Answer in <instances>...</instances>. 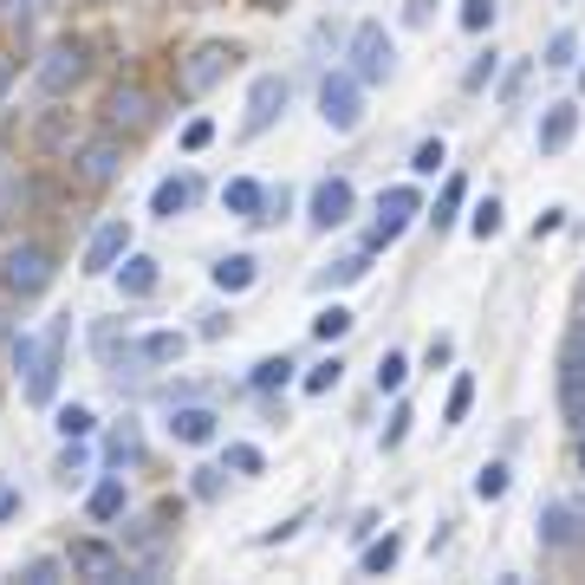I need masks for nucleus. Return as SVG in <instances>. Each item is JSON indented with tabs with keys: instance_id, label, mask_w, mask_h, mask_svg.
Wrapping results in <instances>:
<instances>
[{
	"instance_id": "f257e3e1",
	"label": "nucleus",
	"mask_w": 585,
	"mask_h": 585,
	"mask_svg": "<svg viewBox=\"0 0 585 585\" xmlns=\"http://www.w3.org/2000/svg\"><path fill=\"white\" fill-rule=\"evenodd\" d=\"M66 332H73V319H53L46 332H20V339H13V371H20L26 404H53V390H59V352H66Z\"/></svg>"
},
{
	"instance_id": "f03ea898",
	"label": "nucleus",
	"mask_w": 585,
	"mask_h": 585,
	"mask_svg": "<svg viewBox=\"0 0 585 585\" xmlns=\"http://www.w3.org/2000/svg\"><path fill=\"white\" fill-rule=\"evenodd\" d=\"M0 287L13 292V299L46 292V287H53V254H46L40 241H13V247L0 254Z\"/></svg>"
},
{
	"instance_id": "7ed1b4c3",
	"label": "nucleus",
	"mask_w": 585,
	"mask_h": 585,
	"mask_svg": "<svg viewBox=\"0 0 585 585\" xmlns=\"http://www.w3.org/2000/svg\"><path fill=\"white\" fill-rule=\"evenodd\" d=\"M228 66H234V46H228V40H202V46L176 66V91H183V98H209L221 78H228Z\"/></svg>"
},
{
	"instance_id": "20e7f679",
	"label": "nucleus",
	"mask_w": 585,
	"mask_h": 585,
	"mask_svg": "<svg viewBox=\"0 0 585 585\" xmlns=\"http://www.w3.org/2000/svg\"><path fill=\"white\" fill-rule=\"evenodd\" d=\"M319 118H325V131H339V137H352L358 124H365V85L352 73H332L319 85Z\"/></svg>"
},
{
	"instance_id": "39448f33",
	"label": "nucleus",
	"mask_w": 585,
	"mask_h": 585,
	"mask_svg": "<svg viewBox=\"0 0 585 585\" xmlns=\"http://www.w3.org/2000/svg\"><path fill=\"white\" fill-rule=\"evenodd\" d=\"M417 216H423V196H417L410 183L384 189V196H377V228L365 234V254H384V247H397V234H404V228H410Z\"/></svg>"
},
{
	"instance_id": "423d86ee",
	"label": "nucleus",
	"mask_w": 585,
	"mask_h": 585,
	"mask_svg": "<svg viewBox=\"0 0 585 585\" xmlns=\"http://www.w3.org/2000/svg\"><path fill=\"white\" fill-rule=\"evenodd\" d=\"M85 73H91L85 46H78V40H59V46H46V53H40L33 85H40L46 98H66V91H78V78H85Z\"/></svg>"
},
{
	"instance_id": "0eeeda50",
	"label": "nucleus",
	"mask_w": 585,
	"mask_h": 585,
	"mask_svg": "<svg viewBox=\"0 0 585 585\" xmlns=\"http://www.w3.org/2000/svg\"><path fill=\"white\" fill-rule=\"evenodd\" d=\"M287 104H292V85H287L280 73L254 78V85H247V118H241V137H261V131H274V124L287 118Z\"/></svg>"
},
{
	"instance_id": "6e6552de",
	"label": "nucleus",
	"mask_w": 585,
	"mask_h": 585,
	"mask_svg": "<svg viewBox=\"0 0 585 585\" xmlns=\"http://www.w3.org/2000/svg\"><path fill=\"white\" fill-rule=\"evenodd\" d=\"M390 59H397L390 33H384L377 20H365V26L352 33V78H358V85H384V78H390Z\"/></svg>"
},
{
	"instance_id": "1a4fd4ad",
	"label": "nucleus",
	"mask_w": 585,
	"mask_h": 585,
	"mask_svg": "<svg viewBox=\"0 0 585 585\" xmlns=\"http://www.w3.org/2000/svg\"><path fill=\"white\" fill-rule=\"evenodd\" d=\"M352 209H358V189L345 183V176H325L312 196H306V221L319 228V234H332V228H345L352 221Z\"/></svg>"
},
{
	"instance_id": "9d476101",
	"label": "nucleus",
	"mask_w": 585,
	"mask_h": 585,
	"mask_svg": "<svg viewBox=\"0 0 585 585\" xmlns=\"http://www.w3.org/2000/svg\"><path fill=\"white\" fill-rule=\"evenodd\" d=\"M73 163H78V183H85V189H104V183H118V169H124V137L104 131V137L78 144Z\"/></svg>"
},
{
	"instance_id": "9b49d317",
	"label": "nucleus",
	"mask_w": 585,
	"mask_h": 585,
	"mask_svg": "<svg viewBox=\"0 0 585 585\" xmlns=\"http://www.w3.org/2000/svg\"><path fill=\"white\" fill-rule=\"evenodd\" d=\"M156 124V104H150L144 85H118L111 98H104V131H118V137H137Z\"/></svg>"
},
{
	"instance_id": "f8f14e48",
	"label": "nucleus",
	"mask_w": 585,
	"mask_h": 585,
	"mask_svg": "<svg viewBox=\"0 0 585 585\" xmlns=\"http://www.w3.org/2000/svg\"><path fill=\"white\" fill-rule=\"evenodd\" d=\"M124 254H131V221H124V216L98 221V228H91V241H85V274H111Z\"/></svg>"
},
{
	"instance_id": "ddd939ff",
	"label": "nucleus",
	"mask_w": 585,
	"mask_h": 585,
	"mask_svg": "<svg viewBox=\"0 0 585 585\" xmlns=\"http://www.w3.org/2000/svg\"><path fill=\"white\" fill-rule=\"evenodd\" d=\"M580 527H585V508H573V501H547V508H540V540H547L553 553L580 547Z\"/></svg>"
},
{
	"instance_id": "4468645a",
	"label": "nucleus",
	"mask_w": 585,
	"mask_h": 585,
	"mask_svg": "<svg viewBox=\"0 0 585 585\" xmlns=\"http://www.w3.org/2000/svg\"><path fill=\"white\" fill-rule=\"evenodd\" d=\"M196 176H163L156 189H150V216L156 221H176V216H189V202H196Z\"/></svg>"
},
{
	"instance_id": "2eb2a0df",
	"label": "nucleus",
	"mask_w": 585,
	"mask_h": 585,
	"mask_svg": "<svg viewBox=\"0 0 585 585\" xmlns=\"http://www.w3.org/2000/svg\"><path fill=\"white\" fill-rule=\"evenodd\" d=\"M73 573L78 580H124V553H111L104 540H78L73 547Z\"/></svg>"
},
{
	"instance_id": "dca6fc26",
	"label": "nucleus",
	"mask_w": 585,
	"mask_h": 585,
	"mask_svg": "<svg viewBox=\"0 0 585 585\" xmlns=\"http://www.w3.org/2000/svg\"><path fill=\"white\" fill-rule=\"evenodd\" d=\"M137 365H183V352H189V332H144L137 345H124Z\"/></svg>"
},
{
	"instance_id": "f3484780",
	"label": "nucleus",
	"mask_w": 585,
	"mask_h": 585,
	"mask_svg": "<svg viewBox=\"0 0 585 585\" xmlns=\"http://www.w3.org/2000/svg\"><path fill=\"white\" fill-rule=\"evenodd\" d=\"M573 137H580V104H547V118H540V150L560 156Z\"/></svg>"
},
{
	"instance_id": "a211bd4d",
	"label": "nucleus",
	"mask_w": 585,
	"mask_h": 585,
	"mask_svg": "<svg viewBox=\"0 0 585 585\" xmlns=\"http://www.w3.org/2000/svg\"><path fill=\"white\" fill-rule=\"evenodd\" d=\"M169 437H176V442H189V449L216 442V410H202V404H183V410L169 417Z\"/></svg>"
},
{
	"instance_id": "6ab92c4d",
	"label": "nucleus",
	"mask_w": 585,
	"mask_h": 585,
	"mask_svg": "<svg viewBox=\"0 0 585 585\" xmlns=\"http://www.w3.org/2000/svg\"><path fill=\"white\" fill-rule=\"evenodd\" d=\"M111 274H118V287L131 292V299H150V292H156V280H163V274H156V261H150V254H124V261H118V267H111Z\"/></svg>"
},
{
	"instance_id": "aec40b11",
	"label": "nucleus",
	"mask_w": 585,
	"mask_h": 585,
	"mask_svg": "<svg viewBox=\"0 0 585 585\" xmlns=\"http://www.w3.org/2000/svg\"><path fill=\"white\" fill-rule=\"evenodd\" d=\"M261 202H267V183H254V176H234V183L221 189V209H228V216H241V221L261 216Z\"/></svg>"
},
{
	"instance_id": "412c9836",
	"label": "nucleus",
	"mask_w": 585,
	"mask_h": 585,
	"mask_svg": "<svg viewBox=\"0 0 585 585\" xmlns=\"http://www.w3.org/2000/svg\"><path fill=\"white\" fill-rule=\"evenodd\" d=\"M254 280H261V261H254V254H221L216 261V287L221 292H247Z\"/></svg>"
},
{
	"instance_id": "4be33fe9",
	"label": "nucleus",
	"mask_w": 585,
	"mask_h": 585,
	"mask_svg": "<svg viewBox=\"0 0 585 585\" xmlns=\"http://www.w3.org/2000/svg\"><path fill=\"white\" fill-rule=\"evenodd\" d=\"M85 514H91V520H118V514H124V475H104V482L85 495Z\"/></svg>"
},
{
	"instance_id": "5701e85b",
	"label": "nucleus",
	"mask_w": 585,
	"mask_h": 585,
	"mask_svg": "<svg viewBox=\"0 0 585 585\" xmlns=\"http://www.w3.org/2000/svg\"><path fill=\"white\" fill-rule=\"evenodd\" d=\"M365 274H371V254H345V261H332V267L312 280V287L332 292V287H352V280H365Z\"/></svg>"
},
{
	"instance_id": "b1692460",
	"label": "nucleus",
	"mask_w": 585,
	"mask_h": 585,
	"mask_svg": "<svg viewBox=\"0 0 585 585\" xmlns=\"http://www.w3.org/2000/svg\"><path fill=\"white\" fill-rule=\"evenodd\" d=\"M352 325H358V312H352V306H325V312L312 319V339H319V345H339Z\"/></svg>"
},
{
	"instance_id": "393cba45",
	"label": "nucleus",
	"mask_w": 585,
	"mask_h": 585,
	"mask_svg": "<svg viewBox=\"0 0 585 585\" xmlns=\"http://www.w3.org/2000/svg\"><path fill=\"white\" fill-rule=\"evenodd\" d=\"M397 560H404V540H397V533H384V540H371L365 553H358V566H365V573H390Z\"/></svg>"
},
{
	"instance_id": "a878e982",
	"label": "nucleus",
	"mask_w": 585,
	"mask_h": 585,
	"mask_svg": "<svg viewBox=\"0 0 585 585\" xmlns=\"http://www.w3.org/2000/svg\"><path fill=\"white\" fill-rule=\"evenodd\" d=\"M247 384H254V390H287V384H292V358H287V352H280V358H261Z\"/></svg>"
},
{
	"instance_id": "bb28decb",
	"label": "nucleus",
	"mask_w": 585,
	"mask_h": 585,
	"mask_svg": "<svg viewBox=\"0 0 585 585\" xmlns=\"http://www.w3.org/2000/svg\"><path fill=\"white\" fill-rule=\"evenodd\" d=\"M508 495V462H482L475 468V501H501Z\"/></svg>"
},
{
	"instance_id": "cd10ccee",
	"label": "nucleus",
	"mask_w": 585,
	"mask_h": 585,
	"mask_svg": "<svg viewBox=\"0 0 585 585\" xmlns=\"http://www.w3.org/2000/svg\"><path fill=\"white\" fill-rule=\"evenodd\" d=\"M560 371H566V377H585V312L573 319L566 345H560Z\"/></svg>"
},
{
	"instance_id": "c85d7f7f",
	"label": "nucleus",
	"mask_w": 585,
	"mask_h": 585,
	"mask_svg": "<svg viewBox=\"0 0 585 585\" xmlns=\"http://www.w3.org/2000/svg\"><path fill=\"white\" fill-rule=\"evenodd\" d=\"M560 410H566L573 430H585V377H566L560 371Z\"/></svg>"
},
{
	"instance_id": "c756f323",
	"label": "nucleus",
	"mask_w": 585,
	"mask_h": 585,
	"mask_svg": "<svg viewBox=\"0 0 585 585\" xmlns=\"http://www.w3.org/2000/svg\"><path fill=\"white\" fill-rule=\"evenodd\" d=\"M91 430H98V417H91L85 404H66V410H59V437L66 442H91Z\"/></svg>"
},
{
	"instance_id": "7c9ffc66",
	"label": "nucleus",
	"mask_w": 585,
	"mask_h": 585,
	"mask_svg": "<svg viewBox=\"0 0 585 585\" xmlns=\"http://www.w3.org/2000/svg\"><path fill=\"white\" fill-rule=\"evenodd\" d=\"M468 404H475V377L462 371V377L449 384V404H442V423H462V417H468Z\"/></svg>"
},
{
	"instance_id": "2f4dec72",
	"label": "nucleus",
	"mask_w": 585,
	"mask_h": 585,
	"mask_svg": "<svg viewBox=\"0 0 585 585\" xmlns=\"http://www.w3.org/2000/svg\"><path fill=\"white\" fill-rule=\"evenodd\" d=\"M468 234H475V241H495V234H501V202H495V196H488V202H475Z\"/></svg>"
},
{
	"instance_id": "473e14b6",
	"label": "nucleus",
	"mask_w": 585,
	"mask_h": 585,
	"mask_svg": "<svg viewBox=\"0 0 585 585\" xmlns=\"http://www.w3.org/2000/svg\"><path fill=\"white\" fill-rule=\"evenodd\" d=\"M339 377H345L339 358H319V365L306 371V390H312V397H325V390H339Z\"/></svg>"
},
{
	"instance_id": "72a5a7b5",
	"label": "nucleus",
	"mask_w": 585,
	"mask_h": 585,
	"mask_svg": "<svg viewBox=\"0 0 585 585\" xmlns=\"http://www.w3.org/2000/svg\"><path fill=\"white\" fill-rule=\"evenodd\" d=\"M404 377H410V358L404 352H384L377 358V390H404Z\"/></svg>"
},
{
	"instance_id": "f704fd0d",
	"label": "nucleus",
	"mask_w": 585,
	"mask_h": 585,
	"mask_svg": "<svg viewBox=\"0 0 585 585\" xmlns=\"http://www.w3.org/2000/svg\"><path fill=\"white\" fill-rule=\"evenodd\" d=\"M104 455H111V462H118V468H124V462H137V455H144V437H137V430H131V423H124V430H118V437L104 442Z\"/></svg>"
},
{
	"instance_id": "c9c22d12",
	"label": "nucleus",
	"mask_w": 585,
	"mask_h": 585,
	"mask_svg": "<svg viewBox=\"0 0 585 585\" xmlns=\"http://www.w3.org/2000/svg\"><path fill=\"white\" fill-rule=\"evenodd\" d=\"M40 144L53 150V156H73V150H78V131H73V124H66V118H53V124L40 131Z\"/></svg>"
},
{
	"instance_id": "e433bc0d",
	"label": "nucleus",
	"mask_w": 585,
	"mask_h": 585,
	"mask_svg": "<svg viewBox=\"0 0 585 585\" xmlns=\"http://www.w3.org/2000/svg\"><path fill=\"white\" fill-rule=\"evenodd\" d=\"M462 202H468V189H462V176H449V183H442V202H437V216H430V221H437V228H449Z\"/></svg>"
},
{
	"instance_id": "4c0bfd02",
	"label": "nucleus",
	"mask_w": 585,
	"mask_h": 585,
	"mask_svg": "<svg viewBox=\"0 0 585 585\" xmlns=\"http://www.w3.org/2000/svg\"><path fill=\"white\" fill-rule=\"evenodd\" d=\"M292 209V189L280 183V189H267V202H261V216H254V228H274V221H287Z\"/></svg>"
},
{
	"instance_id": "58836bf2",
	"label": "nucleus",
	"mask_w": 585,
	"mask_h": 585,
	"mask_svg": "<svg viewBox=\"0 0 585 585\" xmlns=\"http://www.w3.org/2000/svg\"><path fill=\"white\" fill-rule=\"evenodd\" d=\"M442 163H449V150H442V137H423V144H417V156H410V169H417V176H437Z\"/></svg>"
},
{
	"instance_id": "ea45409f",
	"label": "nucleus",
	"mask_w": 585,
	"mask_h": 585,
	"mask_svg": "<svg viewBox=\"0 0 585 585\" xmlns=\"http://www.w3.org/2000/svg\"><path fill=\"white\" fill-rule=\"evenodd\" d=\"M573 53H580V40H573V33H553V40H547V59H540V66H553V73H560V66H573Z\"/></svg>"
},
{
	"instance_id": "a19ab883",
	"label": "nucleus",
	"mask_w": 585,
	"mask_h": 585,
	"mask_svg": "<svg viewBox=\"0 0 585 585\" xmlns=\"http://www.w3.org/2000/svg\"><path fill=\"white\" fill-rule=\"evenodd\" d=\"M228 468L234 475H261V449L254 442H228Z\"/></svg>"
},
{
	"instance_id": "79ce46f5",
	"label": "nucleus",
	"mask_w": 585,
	"mask_h": 585,
	"mask_svg": "<svg viewBox=\"0 0 585 585\" xmlns=\"http://www.w3.org/2000/svg\"><path fill=\"white\" fill-rule=\"evenodd\" d=\"M462 26L468 33H488L495 26V0H462Z\"/></svg>"
},
{
	"instance_id": "37998d69",
	"label": "nucleus",
	"mask_w": 585,
	"mask_h": 585,
	"mask_svg": "<svg viewBox=\"0 0 585 585\" xmlns=\"http://www.w3.org/2000/svg\"><path fill=\"white\" fill-rule=\"evenodd\" d=\"M209 144H216V124H209V118H189V124H183V150L196 156V150H209Z\"/></svg>"
},
{
	"instance_id": "c03bdc74",
	"label": "nucleus",
	"mask_w": 585,
	"mask_h": 585,
	"mask_svg": "<svg viewBox=\"0 0 585 585\" xmlns=\"http://www.w3.org/2000/svg\"><path fill=\"white\" fill-rule=\"evenodd\" d=\"M404 437H410V410L397 404V410H390V423H384V449H404Z\"/></svg>"
},
{
	"instance_id": "a18cd8bd",
	"label": "nucleus",
	"mask_w": 585,
	"mask_h": 585,
	"mask_svg": "<svg viewBox=\"0 0 585 585\" xmlns=\"http://www.w3.org/2000/svg\"><path fill=\"white\" fill-rule=\"evenodd\" d=\"M20 580L26 585H53L59 580V560H33V566H20Z\"/></svg>"
},
{
	"instance_id": "49530a36",
	"label": "nucleus",
	"mask_w": 585,
	"mask_h": 585,
	"mask_svg": "<svg viewBox=\"0 0 585 585\" xmlns=\"http://www.w3.org/2000/svg\"><path fill=\"white\" fill-rule=\"evenodd\" d=\"M488 78H495V53H482V59H475V66H468V78H462V85H468V91H482V85H488Z\"/></svg>"
},
{
	"instance_id": "de8ad7c7",
	"label": "nucleus",
	"mask_w": 585,
	"mask_h": 585,
	"mask_svg": "<svg viewBox=\"0 0 585 585\" xmlns=\"http://www.w3.org/2000/svg\"><path fill=\"white\" fill-rule=\"evenodd\" d=\"M196 495H202V501H216V495H221V468H196Z\"/></svg>"
},
{
	"instance_id": "09e8293b",
	"label": "nucleus",
	"mask_w": 585,
	"mask_h": 585,
	"mask_svg": "<svg viewBox=\"0 0 585 585\" xmlns=\"http://www.w3.org/2000/svg\"><path fill=\"white\" fill-rule=\"evenodd\" d=\"M560 228H566V209H547V216L533 221V241H540V234H560Z\"/></svg>"
},
{
	"instance_id": "8fccbe9b",
	"label": "nucleus",
	"mask_w": 585,
	"mask_h": 585,
	"mask_svg": "<svg viewBox=\"0 0 585 585\" xmlns=\"http://www.w3.org/2000/svg\"><path fill=\"white\" fill-rule=\"evenodd\" d=\"M13 514H20V488H13V482H0V520H13Z\"/></svg>"
},
{
	"instance_id": "3c124183",
	"label": "nucleus",
	"mask_w": 585,
	"mask_h": 585,
	"mask_svg": "<svg viewBox=\"0 0 585 585\" xmlns=\"http://www.w3.org/2000/svg\"><path fill=\"white\" fill-rule=\"evenodd\" d=\"M430 13H437V0H410V13H404V20H410V26H430Z\"/></svg>"
},
{
	"instance_id": "603ef678",
	"label": "nucleus",
	"mask_w": 585,
	"mask_h": 585,
	"mask_svg": "<svg viewBox=\"0 0 585 585\" xmlns=\"http://www.w3.org/2000/svg\"><path fill=\"white\" fill-rule=\"evenodd\" d=\"M520 85H527V59H520V66H514V73L501 78V98H520Z\"/></svg>"
},
{
	"instance_id": "864d4df0",
	"label": "nucleus",
	"mask_w": 585,
	"mask_h": 585,
	"mask_svg": "<svg viewBox=\"0 0 585 585\" xmlns=\"http://www.w3.org/2000/svg\"><path fill=\"white\" fill-rule=\"evenodd\" d=\"M196 332H202V339H221V332H228V319H221V312H202V325H196Z\"/></svg>"
},
{
	"instance_id": "5fc2aeb1",
	"label": "nucleus",
	"mask_w": 585,
	"mask_h": 585,
	"mask_svg": "<svg viewBox=\"0 0 585 585\" xmlns=\"http://www.w3.org/2000/svg\"><path fill=\"white\" fill-rule=\"evenodd\" d=\"M13 196V163H0V202Z\"/></svg>"
},
{
	"instance_id": "6e6d98bb",
	"label": "nucleus",
	"mask_w": 585,
	"mask_h": 585,
	"mask_svg": "<svg viewBox=\"0 0 585 585\" xmlns=\"http://www.w3.org/2000/svg\"><path fill=\"white\" fill-rule=\"evenodd\" d=\"M7 85H13V59L0 53V98H7Z\"/></svg>"
},
{
	"instance_id": "4d7b16f0",
	"label": "nucleus",
	"mask_w": 585,
	"mask_h": 585,
	"mask_svg": "<svg viewBox=\"0 0 585 585\" xmlns=\"http://www.w3.org/2000/svg\"><path fill=\"white\" fill-rule=\"evenodd\" d=\"M26 7H33V0H0V13H26Z\"/></svg>"
},
{
	"instance_id": "13d9d810",
	"label": "nucleus",
	"mask_w": 585,
	"mask_h": 585,
	"mask_svg": "<svg viewBox=\"0 0 585 585\" xmlns=\"http://www.w3.org/2000/svg\"><path fill=\"white\" fill-rule=\"evenodd\" d=\"M254 7H267V13H280V7H292V0H254Z\"/></svg>"
},
{
	"instance_id": "bf43d9fd",
	"label": "nucleus",
	"mask_w": 585,
	"mask_h": 585,
	"mask_svg": "<svg viewBox=\"0 0 585 585\" xmlns=\"http://www.w3.org/2000/svg\"><path fill=\"white\" fill-rule=\"evenodd\" d=\"M580 468H585V430H580Z\"/></svg>"
},
{
	"instance_id": "052dcab7",
	"label": "nucleus",
	"mask_w": 585,
	"mask_h": 585,
	"mask_svg": "<svg viewBox=\"0 0 585 585\" xmlns=\"http://www.w3.org/2000/svg\"><path fill=\"white\" fill-rule=\"evenodd\" d=\"M580 85H585V73H580Z\"/></svg>"
}]
</instances>
